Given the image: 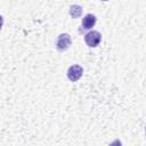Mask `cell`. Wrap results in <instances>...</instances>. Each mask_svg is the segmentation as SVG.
Wrapping results in <instances>:
<instances>
[{"instance_id":"cell-7","label":"cell","mask_w":146,"mask_h":146,"mask_svg":"<svg viewBox=\"0 0 146 146\" xmlns=\"http://www.w3.org/2000/svg\"><path fill=\"white\" fill-rule=\"evenodd\" d=\"M145 132H146V127H145Z\"/></svg>"},{"instance_id":"cell-2","label":"cell","mask_w":146,"mask_h":146,"mask_svg":"<svg viewBox=\"0 0 146 146\" xmlns=\"http://www.w3.org/2000/svg\"><path fill=\"white\" fill-rule=\"evenodd\" d=\"M71 35L67 34V33H62L58 35L57 38V41H56V48L59 50V51H64L66 49H68V47L71 46Z\"/></svg>"},{"instance_id":"cell-6","label":"cell","mask_w":146,"mask_h":146,"mask_svg":"<svg viewBox=\"0 0 146 146\" xmlns=\"http://www.w3.org/2000/svg\"><path fill=\"white\" fill-rule=\"evenodd\" d=\"M100 1H108V0H100Z\"/></svg>"},{"instance_id":"cell-3","label":"cell","mask_w":146,"mask_h":146,"mask_svg":"<svg viewBox=\"0 0 146 146\" xmlns=\"http://www.w3.org/2000/svg\"><path fill=\"white\" fill-rule=\"evenodd\" d=\"M82 73H83L82 66H80V65H72L67 70V78H68L70 81L75 82V81H78L82 76Z\"/></svg>"},{"instance_id":"cell-1","label":"cell","mask_w":146,"mask_h":146,"mask_svg":"<svg viewBox=\"0 0 146 146\" xmlns=\"http://www.w3.org/2000/svg\"><path fill=\"white\" fill-rule=\"evenodd\" d=\"M100 40H102V34L98 31H90L84 35V41H86L87 46L91 47V48L97 47L99 44Z\"/></svg>"},{"instance_id":"cell-5","label":"cell","mask_w":146,"mask_h":146,"mask_svg":"<svg viewBox=\"0 0 146 146\" xmlns=\"http://www.w3.org/2000/svg\"><path fill=\"white\" fill-rule=\"evenodd\" d=\"M82 7L79 6V5H72L70 7V15L73 17V18H79L81 15H82Z\"/></svg>"},{"instance_id":"cell-4","label":"cell","mask_w":146,"mask_h":146,"mask_svg":"<svg viewBox=\"0 0 146 146\" xmlns=\"http://www.w3.org/2000/svg\"><path fill=\"white\" fill-rule=\"evenodd\" d=\"M96 21H97V19H96V16H95V15L88 14V15H86V16L82 18V24H81V26H82L83 30H90L91 27L95 26Z\"/></svg>"}]
</instances>
